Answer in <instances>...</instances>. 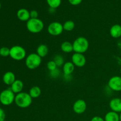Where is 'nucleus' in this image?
I'll return each mask as SVG.
<instances>
[{
	"label": "nucleus",
	"instance_id": "obj_16",
	"mask_svg": "<svg viewBox=\"0 0 121 121\" xmlns=\"http://www.w3.org/2000/svg\"><path fill=\"white\" fill-rule=\"evenodd\" d=\"M75 66L72 61H66L63 66V72L64 75H71L74 70Z\"/></svg>",
	"mask_w": 121,
	"mask_h": 121
},
{
	"label": "nucleus",
	"instance_id": "obj_3",
	"mask_svg": "<svg viewBox=\"0 0 121 121\" xmlns=\"http://www.w3.org/2000/svg\"><path fill=\"white\" fill-rule=\"evenodd\" d=\"M28 31L33 34H37L42 31L44 27L43 21L39 18H30L26 23Z\"/></svg>",
	"mask_w": 121,
	"mask_h": 121
},
{
	"label": "nucleus",
	"instance_id": "obj_9",
	"mask_svg": "<svg viewBox=\"0 0 121 121\" xmlns=\"http://www.w3.org/2000/svg\"><path fill=\"white\" fill-rule=\"evenodd\" d=\"M72 62L78 67H83L86 63V59L83 54L74 53L72 56Z\"/></svg>",
	"mask_w": 121,
	"mask_h": 121
},
{
	"label": "nucleus",
	"instance_id": "obj_21",
	"mask_svg": "<svg viewBox=\"0 0 121 121\" xmlns=\"http://www.w3.org/2000/svg\"><path fill=\"white\" fill-rule=\"evenodd\" d=\"M63 30L66 31H72L75 28V23L72 20H68L63 24Z\"/></svg>",
	"mask_w": 121,
	"mask_h": 121
},
{
	"label": "nucleus",
	"instance_id": "obj_33",
	"mask_svg": "<svg viewBox=\"0 0 121 121\" xmlns=\"http://www.w3.org/2000/svg\"></svg>",
	"mask_w": 121,
	"mask_h": 121
},
{
	"label": "nucleus",
	"instance_id": "obj_29",
	"mask_svg": "<svg viewBox=\"0 0 121 121\" xmlns=\"http://www.w3.org/2000/svg\"><path fill=\"white\" fill-rule=\"evenodd\" d=\"M5 119V113L2 108H0V121H4Z\"/></svg>",
	"mask_w": 121,
	"mask_h": 121
},
{
	"label": "nucleus",
	"instance_id": "obj_20",
	"mask_svg": "<svg viewBox=\"0 0 121 121\" xmlns=\"http://www.w3.org/2000/svg\"><path fill=\"white\" fill-rule=\"evenodd\" d=\"M29 95L33 99H35L37 98L41 95V90L40 87L37 86H33L31 87L29 91Z\"/></svg>",
	"mask_w": 121,
	"mask_h": 121
},
{
	"label": "nucleus",
	"instance_id": "obj_30",
	"mask_svg": "<svg viewBox=\"0 0 121 121\" xmlns=\"http://www.w3.org/2000/svg\"><path fill=\"white\" fill-rule=\"evenodd\" d=\"M91 121H105L104 119L99 116H95L91 119Z\"/></svg>",
	"mask_w": 121,
	"mask_h": 121
},
{
	"label": "nucleus",
	"instance_id": "obj_27",
	"mask_svg": "<svg viewBox=\"0 0 121 121\" xmlns=\"http://www.w3.org/2000/svg\"><path fill=\"white\" fill-rule=\"evenodd\" d=\"M30 14L31 18H38V13L36 10H32L30 12Z\"/></svg>",
	"mask_w": 121,
	"mask_h": 121
},
{
	"label": "nucleus",
	"instance_id": "obj_28",
	"mask_svg": "<svg viewBox=\"0 0 121 121\" xmlns=\"http://www.w3.org/2000/svg\"><path fill=\"white\" fill-rule=\"evenodd\" d=\"M68 1L72 5H78L82 2V0H68Z\"/></svg>",
	"mask_w": 121,
	"mask_h": 121
},
{
	"label": "nucleus",
	"instance_id": "obj_7",
	"mask_svg": "<svg viewBox=\"0 0 121 121\" xmlns=\"http://www.w3.org/2000/svg\"><path fill=\"white\" fill-rule=\"evenodd\" d=\"M63 26L60 22L57 21L52 22L47 27V31L49 34L53 36H58L63 31Z\"/></svg>",
	"mask_w": 121,
	"mask_h": 121
},
{
	"label": "nucleus",
	"instance_id": "obj_25",
	"mask_svg": "<svg viewBox=\"0 0 121 121\" xmlns=\"http://www.w3.org/2000/svg\"><path fill=\"white\" fill-rule=\"evenodd\" d=\"M47 68L48 69L50 72H51V71L54 70L56 69L57 68V66L53 60H50V61H48V63H47Z\"/></svg>",
	"mask_w": 121,
	"mask_h": 121
},
{
	"label": "nucleus",
	"instance_id": "obj_31",
	"mask_svg": "<svg viewBox=\"0 0 121 121\" xmlns=\"http://www.w3.org/2000/svg\"><path fill=\"white\" fill-rule=\"evenodd\" d=\"M119 115V121H121V112Z\"/></svg>",
	"mask_w": 121,
	"mask_h": 121
},
{
	"label": "nucleus",
	"instance_id": "obj_26",
	"mask_svg": "<svg viewBox=\"0 0 121 121\" xmlns=\"http://www.w3.org/2000/svg\"><path fill=\"white\" fill-rule=\"evenodd\" d=\"M60 70H59L57 67V68L56 69L50 72V76L52 77V78H57L60 76Z\"/></svg>",
	"mask_w": 121,
	"mask_h": 121
},
{
	"label": "nucleus",
	"instance_id": "obj_6",
	"mask_svg": "<svg viewBox=\"0 0 121 121\" xmlns=\"http://www.w3.org/2000/svg\"><path fill=\"white\" fill-rule=\"evenodd\" d=\"M15 98V93L11 89H5L0 93V102L4 106H9L14 102Z\"/></svg>",
	"mask_w": 121,
	"mask_h": 121
},
{
	"label": "nucleus",
	"instance_id": "obj_17",
	"mask_svg": "<svg viewBox=\"0 0 121 121\" xmlns=\"http://www.w3.org/2000/svg\"><path fill=\"white\" fill-rule=\"evenodd\" d=\"M48 52L49 50L47 46L44 44L39 45L36 50V53L41 58L45 57L48 54Z\"/></svg>",
	"mask_w": 121,
	"mask_h": 121
},
{
	"label": "nucleus",
	"instance_id": "obj_12",
	"mask_svg": "<svg viewBox=\"0 0 121 121\" xmlns=\"http://www.w3.org/2000/svg\"><path fill=\"white\" fill-rule=\"evenodd\" d=\"M17 16L18 20L21 21H28L30 18V12L25 8H21L17 13Z\"/></svg>",
	"mask_w": 121,
	"mask_h": 121
},
{
	"label": "nucleus",
	"instance_id": "obj_4",
	"mask_svg": "<svg viewBox=\"0 0 121 121\" xmlns=\"http://www.w3.org/2000/svg\"><path fill=\"white\" fill-rule=\"evenodd\" d=\"M42 58L40 57L36 53H31L27 56L26 58V67L30 70L35 69L41 65L42 62Z\"/></svg>",
	"mask_w": 121,
	"mask_h": 121
},
{
	"label": "nucleus",
	"instance_id": "obj_2",
	"mask_svg": "<svg viewBox=\"0 0 121 121\" xmlns=\"http://www.w3.org/2000/svg\"><path fill=\"white\" fill-rule=\"evenodd\" d=\"M73 52H74V53L84 54L89 49V43L86 38L84 37H79L73 41Z\"/></svg>",
	"mask_w": 121,
	"mask_h": 121
},
{
	"label": "nucleus",
	"instance_id": "obj_1",
	"mask_svg": "<svg viewBox=\"0 0 121 121\" xmlns=\"http://www.w3.org/2000/svg\"><path fill=\"white\" fill-rule=\"evenodd\" d=\"M14 102L20 108H28L33 102V98L27 92H20L15 95Z\"/></svg>",
	"mask_w": 121,
	"mask_h": 121
},
{
	"label": "nucleus",
	"instance_id": "obj_18",
	"mask_svg": "<svg viewBox=\"0 0 121 121\" xmlns=\"http://www.w3.org/2000/svg\"><path fill=\"white\" fill-rule=\"evenodd\" d=\"M105 121H119V115L113 111L107 112L104 118Z\"/></svg>",
	"mask_w": 121,
	"mask_h": 121
},
{
	"label": "nucleus",
	"instance_id": "obj_14",
	"mask_svg": "<svg viewBox=\"0 0 121 121\" xmlns=\"http://www.w3.org/2000/svg\"><path fill=\"white\" fill-rule=\"evenodd\" d=\"M4 83L5 85L11 86L13 83L16 80L15 79V76L14 73L12 72H7L4 74L3 78H2Z\"/></svg>",
	"mask_w": 121,
	"mask_h": 121
},
{
	"label": "nucleus",
	"instance_id": "obj_5",
	"mask_svg": "<svg viewBox=\"0 0 121 121\" xmlns=\"http://www.w3.org/2000/svg\"><path fill=\"white\" fill-rule=\"evenodd\" d=\"M9 56L14 60L20 61L27 57L26 50L23 47L20 46H14L10 48Z\"/></svg>",
	"mask_w": 121,
	"mask_h": 121
},
{
	"label": "nucleus",
	"instance_id": "obj_13",
	"mask_svg": "<svg viewBox=\"0 0 121 121\" xmlns=\"http://www.w3.org/2000/svg\"><path fill=\"white\" fill-rule=\"evenodd\" d=\"M24 88V83L21 80L16 79L14 83L11 85V90L14 92L15 94L22 92Z\"/></svg>",
	"mask_w": 121,
	"mask_h": 121
},
{
	"label": "nucleus",
	"instance_id": "obj_15",
	"mask_svg": "<svg viewBox=\"0 0 121 121\" xmlns=\"http://www.w3.org/2000/svg\"><path fill=\"white\" fill-rule=\"evenodd\" d=\"M110 35L114 39H118L121 37V26L119 24H114L111 27L109 30Z\"/></svg>",
	"mask_w": 121,
	"mask_h": 121
},
{
	"label": "nucleus",
	"instance_id": "obj_22",
	"mask_svg": "<svg viewBox=\"0 0 121 121\" xmlns=\"http://www.w3.org/2000/svg\"><path fill=\"white\" fill-rule=\"evenodd\" d=\"M53 60L56 63L57 67L63 66V65L65 64V60H64L63 57L60 54H57V55L54 56Z\"/></svg>",
	"mask_w": 121,
	"mask_h": 121
},
{
	"label": "nucleus",
	"instance_id": "obj_10",
	"mask_svg": "<svg viewBox=\"0 0 121 121\" xmlns=\"http://www.w3.org/2000/svg\"><path fill=\"white\" fill-rule=\"evenodd\" d=\"M87 109L86 102L83 99H78L73 104V110L77 114H82L85 113Z\"/></svg>",
	"mask_w": 121,
	"mask_h": 121
},
{
	"label": "nucleus",
	"instance_id": "obj_8",
	"mask_svg": "<svg viewBox=\"0 0 121 121\" xmlns=\"http://www.w3.org/2000/svg\"><path fill=\"white\" fill-rule=\"evenodd\" d=\"M109 88L114 92L121 91V76H114L111 78L108 83Z\"/></svg>",
	"mask_w": 121,
	"mask_h": 121
},
{
	"label": "nucleus",
	"instance_id": "obj_24",
	"mask_svg": "<svg viewBox=\"0 0 121 121\" xmlns=\"http://www.w3.org/2000/svg\"><path fill=\"white\" fill-rule=\"evenodd\" d=\"M10 54V48L7 47H2L0 48V56L2 57H8Z\"/></svg>",
	"mask_w": 121,
	"mask_h": 121
},
{
	"label": "nucleus",
	"instance_id": "obj_19",
	"mask_svg": "<svg viewBox=\"0 0 121 121\" xmlns=\"http://www.w3.org/2000/svg\"><path fill=\"white\" fill-rule=\"evenodd\" d=\"M60 48H61V51L64 53H70L73 51V43H71L68 41H64L61 43Z\"/></svg>",
	"mask_w": 121,
	"mask_h": 121
},
{
	"label": "nucleus",
	"instance_id": "obj_23",
	"mask_svg": "<svg viewBox=\"0 0 121 121\" xmlns=\"http://www.w3.org/2000/svg\"><path fill=\"white\" fill-rule=\"evenodd\" d=\"M47 2L51 8L56 9L61 5V0H47Z\"/></svg>",
	"mask_w": 121,
	"mask_h": 121
},
{
	"label": "nucleus",
	"instance_id": "obj_32",
	"mask_svg": "<svg viewBox=\"0 0 121 121\" xmlns=\"http://www.w3.org/2000/svg\"><path fill=\"white\" fill-rule=\"evenodd\" d=\"M1 2H0V9H1Z\"/></svg>",
	"mask_w": 121,
	"mask_h": 121
},
{
	"label": "nucleus",
	"instance_id": "obj_11",
	"mask_svg": "<svg viewBox=\"0 0 121 121\" xmlns=\"http://www.w3.org/2000/svg\"><path fill=\"white\" fill-rule=\"evenodd\" d=\"M111 111L117 113L121 112V99L119 98H115L111 99L109 104Z\"/></svg>",
	"mask_w": 121,
	"mask_h": 121
}]
</instances>
